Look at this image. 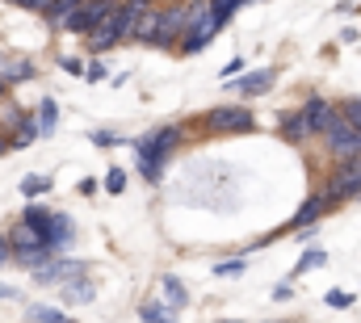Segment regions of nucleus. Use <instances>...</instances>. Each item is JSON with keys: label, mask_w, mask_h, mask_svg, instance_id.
<instances>
[{"label": "nucleus", "mask_w": 361, "mask_h": 323, "mask_svg": "<svg viewBox=\"0 0 361 323\" xmlns=\"http://www.w3.org/2000/svg\"><path fill=\"white\" fill-rule=\"evenodd\" d=\"M180 135H185V130H180L177 122H169V126H156V130L130 139V147H135V156H139V176H143L147 185H160V181H164V160L180 147Z\"/></svg>", "instance_id": "1"}, {"label": "nucleus", "mask_w": 361, "mask_h": 323, "mask_svg": "<svg viewBox=\"0 0 361 323\" xmlns=\"http://www.w3.org/2000/svg\"><path fill=\"white\" fill-rule=\"evenodd\" d=\"M4 240H8V252H13V264H17V269H30V273L55 256L51 243H47V236H42L38 227H30L25 219H13V223L4 227Z\"/></svg>", "instance_id": "2"}, {"label": "nucleus", "mask_w": 361, "mask_h": 323, "mask_svg": "<svg viewBox=\"0 0 361 323\" xmlns=\"http://www.w3.org/2000/svg\"><path fill=\"white\" fill-rule=\"evenodd\" d=\"M219 30H223V25L214 21L210 4H206V0H189V25H185V38L177 42V51L180 55H197V51H206L210 38H214Z\"/></svg>", "instance_id": "3"}, {"label": "nucleus", "mask_w": 361, "mask_h": 323, "mask_svg": "<svg viewBox=\"0 0 361 323\" xmlns=\"http://www.w3.org/2000/svg\"><path fill=\"white\" fill-rule=\"evenodd\" d=\"M202 130L206 135H248L257 130V114L244 105H214L210 114H202Z\"/></svg>", "instance_id": "4"}, {"label": "nucleus", "mask_w": 361, "mask_h": 323, "mask_svg": "<svg viewBox=\"0 0 361 323\" xmlns=\"http://www.w3.org/2000/svg\"><path fill=\"white\" fill-rule=\"evenodd\" d=\"M114 8H118V0H85L76 13H68V17H63V25H59V30H63V34H76V38H89V34L105 21V17H109V13H114Z\"/></svg>", "instance_id": "5"}, {"label": "nucleus", "mask_w": 361, "mask_h": 323, "mask_svg": "<svg viewBox=\"0 0 361 323\" xmlns=\"http://www.w3.org/2000/svg\"><path fill=\"white\" fill-rule=\"evenodd\" d=\"M30 277H34V286H63V281L89 277V260H76V256H51V260L38 264Z\"/></svg>", "instance_id": "6"}, {"label": "nucleus", "mask_w": 361, "mask_h": 323, "mask_svg": "<svg viewBox=\"0 0 361 323\" xmlns=\"http://www.w3.org/2000/svg\"><path fill=\"white\" fill-rule=\"evenodd\" d=\"M328 202H361V160H341V168L324 185Z\"/></svg>", "instance_id": "7"}, {"label": "nucleus", "mask_w": 361, "mask_h": 323, "mask_svg": "<svg viewBox=\"0 0 361 323\" xmlns=\"http://www.w3.org/2000/svg\"><path fill=\"white\" fill-rule=\"evenodd\" d=\"M324 143L336 160H361V130L349 118H336L328 130H324Z\"/></svg>", "instance_id": "8"}, {"label": "nucleus", "mask_w": 361, "mask_h": 323, "mask_svg": "<svg viewBox=\"0 0 361 323\" xmlns=\"http://www.w3.org/2000/svg\"><path fill=\"white\" fill-rule=\"evenodd\" d=\"M122 42H126V17H122V4H118L89 38H85V47H89L92 55H105V51H114V47H122Z\"/></svg>", "instance_id": "9"}, {"label": "nucleus", "mask_w": 361, "mask_h": 323, "mask_svg": "<svg viewBox=\"0 0 361 323\" xmlns=\"http://www.w3.org/2000/svg\"><path fill=\"white\" fill-rule=\"evenodd\" d=\"M185 25H189V4H164V8H160V34H156V47L177 51V42L185 38Z\"/></svg>", "instance_id": "10"}, {"label": "nucleus", "mask_w": 361, "mask_h": 323, "mask_svg": "<svg viewBox=\"0 0 361 323\" xmlns=\"http://www.w3.org/2000/svg\"><path fill=\"white\" fill-rule=\"evenodd\" d=\"M302 114H307V126H311V135H324L336 118H341V109L328 101V97H307L302 101Z\"/></svg>", "instance_id": "11"}, {"label": "nucleus", "mask_w": 361, "mask_h": 323, "mask_svg": "<svg viewBox=\"0 0 361 323\" xmlns=\"http://www.w3.org/2000/svg\"><path fill=\"white\" fill-rule=\"evenodd\" d=\"M47 243H51V252H55V256H63V252L76 243V223H72V214H63V210H55V214H51Z\"/></svg>", "instance_id": "12"}, {"label": "nucleus", "mask_w": 361, "mask_h": 323, "mask_svg": "<svg viewBox=\"0 0 361 323\" xmlns=\"http://www.w3.org/2000/svg\"><path fill=\"white\" fill-rule=\"evenodd\" d=\"M328 206H332V202L324 197V189H319V193H311V197H307V202H302V206L294 210V219H290V231H302V227H311V223H319Z\"/></svg>", "instance_id": "13"}, {"label": "nucleus", "mask_w": 361, "mask_h": 323, "mask_svg": "<svg viewBox=\"0 0 361 323\" xmlns=\"http://www.w3.org/2000/svg\"><path fill=\"white\" fill-rule=\"evenodd\" d=\"M92 298H97L92 277H76V281H63V286H59V303H63V307H85Z\"/></svg>", "instance_id": "14"}, {"label": "nucleus", "mask_w": 361, "mask_h": 323, "mask_svg": "<svg viewBox=\"0 0 361 323\" xmlns=\"http://www.w3.org/2000/svg\"><path fill=\"white\" fill-rule=\"evenodd\" d=\"M160 294H164L160 303H164L169 311H185V307H189V290H185V281H180L177 273H164V277H160Z\"/></svg>", "instance_id": "15"}, {"label": "nucleus", "mask_w": 361, "mask_h": 323, "mask_svg": "<svg viewBox=\"0 0 361 323\" xmlns=\"http://www.w3.org/2000/svg\"><path fill=\"white\" fill-rule=\"evenodd\" d=\"M34 76H38V68H34L30 59H4V63H0V80L8 84V88H13V84L34 80Z\"/></svg>", "instance_id": "16"}, {"label": "nucleus", "mask_w": 361, "mask_h": 323, "mask_svg": "<svg viewBox=\"0 0 361 323\" xmlns=\"http://www.w3.org/2000/svg\"><path fill=\"white\" fill-rule=\"evenodd\" d=\"M156 34H160V8L152 4L143 17H139V25H135V34H130V42H143V47H156Z\"/></svg>", "instance_id": "17"}, {"label": "nucleus", "mask_w": 361, "mask_h": 323, "mask_svg": "<svg viewBox=\"0 0 361 323\" xmlns=\"http://www.w3.org/2000/svg\"><path fill=\"white\" fill-rule=\"evenodd\" d=\"M281 135L290 139V143H302V139H311V126H307V114L302 109H290V114H281Z\"/></svg>", "instance_id": "18"}, {"label": "nucleus", "mask_w": 361, "mask_h": 323, "mask_svg": "<svg viewBox=\"0 0 361 323\" xmlns=\"http://www.w3.org/2000/svg\"><path fill=\"white\" fill-rule=\"evenodd\" d=\"M34 122H38V135H55V130H59V101H55V97H42Z\"/></svg>", "instance_id": "19"}, {"label": "nucleus", "mask_w": 361, "mask_h": 323, "mask_svg": "<svg viewBox=\"0 0 361 323\" xmlns=\"http://www.w3.org/2000/svg\"><path fill=\"white\" fill-rule=\"evenodd\" d=\"M273 80H277V68H265V72H252V76H244V80L235 84V92L252 97V92H265V88H269Z\"/></svg>", "instance_id": "20"}, {"label": "nucleus", "mask_w": 361, "mask_h": 323, "mask_svg": "<svg viewBox=\"0 0 361 323\" xmlns=\"http://www.w3.org/2000/svg\"><path fill=\"white\" fill-rule=\"evenodd\" d=\"M80 4H85V0H51V4L42 8V17H47V25H55V30H59V25H63V17H68V13H76Z\"/></svg>", "instance_id": "21"}, {"label": "nucleus", "mask_w": 361, "mask_h": 323, "mask_svg": "<svg viewBox=\"0 0 361 323\" xmlns=\"http://www.w3.org/2000/svg\"><path fill=\"white\" fill-rule=\"evenodd\" d=\"M34 139H42V135H38V122H34V118L25 114V118L17 122V135H13V152H21V147H30Z\"/></svg>", "instance_id": "22"}, {"label": "nucleus", "mask_w": 361, "mask_h": 323, "mask_svg": "<svg viewBox=\"0 0 361 323\" xmlns=\"http://www.w3.org/2000/svg\"><path fill=\"white\" fill-rule=\"evenodd\" d=\"M55 189V181L51 176H38V172H30L25 181H21V197H42V193H51Z\"/></svg>", "instance_id": "23"}, {"label": "nucleus", "mask_w": 361, "mask_h": 323, "mask_svg": "<svg viewBox=\"0 0 361 323\" xmlns=\"http://www.w3.org/2000/svg\"><path fill=\"white\" fill-rule=\"evenodd\" d=\"M139 315H143V323H177V311H169L164 303H143Z\"/></svg>", "instance_id": "24"}, {"label": "nucleus", "mask_w": 361, "mask_h": 323, "mask_svg": "<svg viewBox=\"0 0 361 323\" xmlns=\"http://www.w3.org/2000/svg\"><path fill=\"white\" fill-rule=\"evenodd\" d=\"M25 323H72V319H68L63 311H55V307H42V303H38V307H30V311H25Z\"/></svg>", "instance_id": "25"}, {"label": "nucleus", "mask_w": 361, "mask_h": 323, "mask_svg": "<svg viewBox=\"0 0 361 323\" xmlns=\"http://www.w3.org/2000/svg\"><path fill=\"white\" fill-rule=\"evenodd\" d=\"M101 189H105L109 197L126 193V168H109V172H105V181H101Z\"/></svg>", "instance_id": "26"}, {"label": "nucleus", "mask_w": 361, "mask_h": 323, "mask_svg": "<svg viewBox=\"0 0 361 323\" xmlns=\"http://www.w3.org/2000/svg\"><path fill=\"white\" fill-rule=\"evenodd\" d=\"M319 264H328V252L311 248V252H302V256H298V264H294V277H298V273H311V269H319Z\"/></svg>", "instance_id": "27"}, {"label": "nucleus", "mask_w": 361, "mask_h": 323, "mask_svg": "<svg viewBox=\"0 0 361 323\" xmlns=\"http://www.w3.org/2000/svg\"><path fill=\"white\" fill-rule=\"evenodd\" d=\"M206 4H210V13H214V21H219V25H227V21L235 17V8H240L244 0H206Z\"/></svg>", "instance_id": "28"}, {"label": "nucleus", "mask_w": 361, "mask_h": 323, "mask_svg": "<svg viewBox=\"0 0 361 323\" xmlns=\"http://www.w3.org/2000/svg\"><path fill=\"white\" fill-rule=\"evenodd\" d=\"M244 273V260L240 256H231V260H219L214 264V277H240Z\"/></svg>", "instance_id": "29"}, {"label": "nucleus", "mask_w": 361, "mask_h": 323, "mask_svg": "<svg viewBox=\"0 0 361 323\" xmlns=\"http://www.w3.org/2000/svg\"><path fill=\"white\" fill-rule=\"evenodd\" d=\"M324 303H328V307H336V311H349V307H353V294H349V290H328V294H324Z\"/></svg>", "instance_id": "30"}, {"label": "nucleus", "mask_w": 361, "mask_h": 323, "mask_svg": "<svg viewBox=\"0 0 361 323\" xmlns=\"http://www.w3.org/2000/svg\"><path fill=\"white\" fill-rule=\"evenodd\" d=\"M341 109V118H349L353 126L361 130V97H353V101H345V105H336Z\"/></svg>", "instance_id": "31"}, {"label": "nucleus", "mask_w": 361, "mask_h": 323, "mask_svg": "<svg viewBox=\"0 0 361 323\" xmlns=\"http://www.w3.org/2000/svg\"><path fill=\"white\" fill-rule=\"evenodd\" d=\"M89 139L97 143V147H118V143H130V139H122V135H109V130H92Z\"/></svg>", "instance_id": "32"}, {"label": "nucleus", "mask_w": 361, "mask_h": 323, "mask_svg": "<svg viewBox=\"0 0 361 323\" xmlns=\"http://www.w3.org/2000/svg\"><path fill=\"white\" fill-rule=\"evenodd\" d=\"M59 68H63L68 76H85V59H76V55H63V59H59Z\"/></svg>", "instance_id": "33"}, {"label": "nucleus", "mask_w": 361, "mask_h": 323, "mask_svg": "<svg viewBox=\"0 0 361 323\" xmlns=\"http://www.w3.org/2000/svg\"><path fill=\"white\" fill-rule=\"evenodd\" d=\"M105 76H109V72H105V63H97V59L85 63V80H105Z\"/></svg>", "instance_id": "34"}, {"label": "nucleus", "mask_w": 361, "mask_h": 323, "mask_svg": "<svg viewBox=\"0 0 361 323\" xmlns=\"http://www.w3.org/2000/svg\"><path fill=\"white\" fill-rule=\"evenodd\" d=\"M244 72V59H231V63H223V80H231V76H240Z\"/></svg>", "instance_id": "35"}, {"label": "nucleus", "mask_w": 361, "mask_h": 323, "mask_svg": "<svg viewBox=\"0 0 361 323\" xmlns=\"http://www.w3.org/2000/svg\"><path fill=\"white\" fill-rule=\"evenodd\" d=\"M8 4H17V8H34V13H42L51 0H8Z\"/></svg>", "instance_id": "36"}, {"label": "nucleus", "mask_w": 361, "mask_h": 323, "mask_svg": "<svg viewBox=\"0 0 361 323\" xmlns=\"http://www.w3.org/2000/svg\"><path fill=\"white\" fill-rule=\"evenodd\" d=\"M13 264V252H8V240H4V231H0V269H8Z\"/></svg>", "instance_id": "37"}, {"label": "nucleus", "mask_w": 361, "mask_h": 323, "mask_svg": "<svg viewBox=\"0 0 361 323\" xmlns=\"http://www.w3.org/2000/svg\"><path fill=\"white\" fill-rule=\"evenodd\" d=\"M13 152V135H4V126H0V156H8Z\"/></svg>", "instance_id": "38"}, {"label": "nucleus", "mask_w": 361, "mask_h": 323, "mask_svg": "<svg viewBox=\"0 0 361 323\" xmlns=\"http://www.w3.org/2000/svg\"><path fill=\"white\" fill-rule=\"evenodd\" d=\"M13 298H21V294H17L13 286H0V303H13Z\"/></svg>", "instance_id": "39"}, {"label": "nucleus", "mask_w": 361, "mask_h": 323, "mask_svg": "<svg viewBox=\"0 0 361 323\" xmlns=\"http://www.w3.org/2000/svg\"><path fill=\"white\" fill-rule=\"evenodd\" d=\"M80 193H85V197H89V193H97V181H92V176H85V181H80Z\"/></svg>", "instance_id": "40"}, {"label": "nucleus", "mask_w": 361, "mask_h": 323, "mask_svg": "<svg viewBox=\"0 0 361 323\" xmlns=\"http://www.w3.org/2000/svg\"><path fill=\"white\" fill-rule=\"evenodd\" d=\"M4 101H8V84L0 80V105H4Z\"/></svg>", "instance_id": "41"}, {"label": "nucleus", "mask_w": 361, "mask_h": 323, "mask_svg": "<svg viewBox=\"0 0 361 323\" xmlns=\"http://www.w3.org/2000/svg\"><path fill=\"white\" fill-rule=\"evenodd\" d=\"M0 63H4V55H0Z\"/></svg>", "instance_id": "42"}, {"label": "nucleus", "mask_w": 361, "mask_h": 323, "mask_svg": "<svg viewBox=\"0 0 361 323\" xmlns=\"http://www.w3.org/2000/svg\"><path fill=\"white\" fill-rule=\"evenodd\" d=\"M231 323H235V319H231Z\"/></svg>", "instance_id": "43"}]
</instances>
